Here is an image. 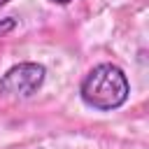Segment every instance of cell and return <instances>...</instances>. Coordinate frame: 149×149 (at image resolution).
I'll use <instances>...</instances> for the list:
<instances>
[{
  "label": "cell",
  "instance_id": "6da1fadb",
  "mask_svg": "<svg viewBox=\"0 0 149 149\" xmlns=\"http://www.w3.org/2000/svg\"><path fill=\"white\" fill-rule=\"evenodd\" d=\"M128 93H130L128 77L114 63L95 65L93 70H88V74L81 79V86H79L81 100L88 107L100 112H112L121 107L128 100Z\"/></svg>",
  "mask_w": 149,
  "mask_h": 149
},
{
  "label": "cell",
  "instance_id": "7a4b0ae2",
  "mask_svg": "<svg viewBox=\"0 0 149 149\" xmlns=\"http://www.w3.org/2000/svg\"><path fill=\"white\" fill-rule=\"evenodd\" d=\"M47 79V70L40 63H19L12 65L0 77V95L7 98H30L35 95Z\"/></svg>",
  "mask_w": 149,
  "mask_h": 149
},
{
  "label": "cell",
  "instance_id": "3957f363",
  "mask_svg": "<svg viewBox=\"0 0 149 149\" xmlns=\"http://www.w3.org/2000/svg\"><path fill=\"white\" fill-rule=\"evenodd\" d=\"M14 28H16V19H14V16H7V19H2V21H0V37H2L5 33L14 30Z\"/></svg>",
  "mask_w": 149,
  "mask_h": 149
},
{
  "label": "cell",
  "instance_id": "277c9868",
  "mask_svg": "<svg viewBox=\"0 0 149 149\" xmlns=\"http://www.w3.org/2000/svg\"><path fill=\"white\" fill-rule=\"evenodd\" d=\"M49 2H54V5H70L72 0H49Z\"/></svg>",
  "mask_w": 149,
  "mask_h": 149
},
{
  "label": "cell",
  "instance_id": "5b68a950",
  "mask_svg": "<svg viewBox=\"0 0 149 149\" xmlns=\"http://www.w3.org/2000/svg\"><path fill=\"white\" fill-rule=\"evenodd\" d=\"M7 2H9V0H0V7H5V5H7Z\"/></svg>",
  "mask_w": 149,
  "mask_h": 149
}]
</instances>
